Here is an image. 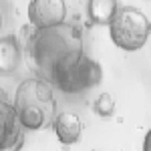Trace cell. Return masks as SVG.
Instances as JSON below:
<instances>
[{"mask_svg":"<svg viewBox=\"0 0 151 151\" xmlns=\"http://www.w3.org/2000/svg\"><path fill=\"white\" fill-rule=\"evenodd\" d=\"M28 50L40 79L48 83L58 63H63L73 52L83 50V36L75 24L65 22L48 30H36L30 38Z\"/></svg>","mask_w":151,"mask_h":151,"instance_id":"6da1fadb","label":"cell"},{"mask_svg":"<svg viewBox=\"0 0 151 151\" xmlns=\"http://www.w3.org/2000/svg\"><path fill=\"white\" fill-rule=\"evenodd\" d=\"M14 111L24 131H38L52 127L57 113V99L52 85L45 79H26L14 93Z\"/></svg>","mask_w":151,"mask_h":151,"instance_id":"7a4b0ae2","label":"cell"},{"mask_svg":"<svg viewBox=\"0 0 151 151\" xmlns=\"http://www.w3.org/2000/svg\"><path fill=\"white\" fill-rule=\"evenodd\" d=\"M103 81V70L101 65L85 55V50L73 52L58 63L52 75H50V85L63 91V93H85L89 89H95Z\"/></svg>","mask_w":151,"mask_h":151,"instance_id":"3957f363","label":"cell"},{"mask_svg":"<svg viewBox=\"0 0 151 151\" xmlns=\"http://www.w3.org/2000/svg\"><path fill=\"white\" fill-rule=\"evenodd\" d=\"M151 32L149 18L135 6H123L119 4L113 20L109 24V35L115 47L123 48L127 52L139 50Z\"/></svg>","mask_w":151,"mask_h":151,"instance_id":"277c9868","label":"cell"},{"mask_svg":"<svg viewBox=\"0 0 151 151\" xmlns=\"http://www.w3.org/2000/svg\"><path fill=\"white\" fill-rule=\"evenodd\" d=\"M24 131L16 111H14V103H10L6 91L0 87V151L8 149H18L22 145Z\"/></svg>","mask_w":151,"mask_h":151,"instance_id":"5b68a950","label":"cell"},{"mask_svg":"<svg viewBox=\"0 0 151 151\" xmlns=\"http://www.w3.org/2000/svg\"><path fill=\"white\" fill-rule=\"evenodd\" d=\"M28 20L36 30H48L65 24L67 4L63 0H32L28 4Z\"/></svg>","mask_w":151,"mask_h":151,"instance_id":"8992f818","label":"cell"},{"mask_svg":"<svg viewBox=\"0 0 151 151\" xmlns=\"http://www.w3.org/2000/svg\"><path fill=\"white\" fill-rule=\"evenodd\" d=\"M52 129H55V135L58 137V141L63 145H75L77 141L81 139L83 133V121L81 117L73 111H63L55 117L52 121Z\"/></svg>","mask_w":151,"mask_h":151,"instance_id":"52a82bcc","label":"cell"},{"mask_svg":"<svg viewBox=\"0 0 151 151\" xmlns=\"http://www.w3.org/2000/svg\"><path fill=\"white\" fill-rule=\"evenodd\" d=\"M117 8H119V2H115V0H91L87 4V14L95 24H101V26L107 24L109 26Z\"/></svg>","mask_w":151,"mask_h":151,"instance_id":"ba28073f","label":"cell"},{"mask_svg":"<svg viewBox=\"0 0 151 151\" xmlns=\"http://www.w3.org/2000/svg\"><path fill=\"white\" fill-rule=\"evenodd\" d=\"M20 58V47L14 38H0V73H12Z\"/></svg>","mask_w":151,"mask_h":151,"instance_id":"9c48e42d","label":"cell"},{"mask_svg":"<svg viewBox=\"0 0 151 151\" xmlns=\"http://www.w3.org/2000/svg\"><path fill=\"white\" fill-rule=\"evenodd\" d=\"M93 111L99 117H103V119L113 117V113H115V101H113V97H111L109 93H101L97 99H95Z\"/></svg>","mask_w":151,"mask_h":151,"instance_id":"30bf717a","label":"cell"},{"mask_svg":"<svg viewBox=\"0 0 151 151\" xmlns=\"http://www.w3.org/2000/svg\"><path fill=\"white\" fill-rule=\"evenodd\" d=\"M143 151H151V129L147 131V135L143 139Z\"/></svg>","mask_w":151,"mask_h":151,"instance_id":"8fae6325","label":"cell"},{"mask_svg":"<svg viewBox=\"0 0 151 151\" xmlns=\"http://www.w3.org/2000/svg\"><path fill=\"white\" fill-rule=\"evenodd\" d=\"M2 24H4V20H2V12H0V30H2Z\"/></svg>","mask_w":151,"mask_h":151,"instance_id":"7c38bea8","label":"cell"}]
</instances>
